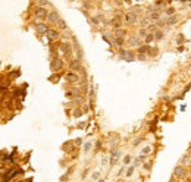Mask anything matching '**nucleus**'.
Segmentation results:
<instances>
[{"label":"nucleus","mask_w":191,"mask_h":182,"mask_svg":"<svg viewBox=\"0 0 191 182\" xmlns=\"http://www.w3.org/2000/svg\"><path fill=\"white\" fill-rule=\"evenodd\" d=\"M125 21H127L128 24H134V22H137V15L132 13V12H128V13L125 15Z\"/></svg>","instance_id":"obj_1"},{"label":"nucleus","mask_w":191,"mask_h":182,"mask_svg":"<svg viewBox=\"0 0 191 182\" xmlns=\"http://www.w3.org/2000/svg\"><path fill=\"white\" fill-rule=\"evenodd\" d=\"M184 173H185L184 167H181V166H179V167H176V169H175V175H176V176H184Z\"/></svg>","instance_id":"obj_2"},{"label":"nucleus","mask_w":191,"mask_h":182,"mask_svg":"<svg viewBox=\"0 0 191 182\" xmlns=\"http://www.w3.org/2000/svg\"><path fill=\"white\" fill-rule=\"evenodd\" d=\"M49 19H50V21H57V19H59V16H57V13H56V12H53V13H50V15H49Z\"/></svg>","instance_id":"obj_3"},{"label":"nucleus","mask_w":191,"mask_h":182,"mask_svg":"<svg viewBox=\"0 0 191 182\" xmlns=\"http://www.w3.org/2000/svg\"><path fill=\"white\" fill-rule=\"evenodd\" d=\"M112 25H113L115 28H119V27H121V22H119V18H115V19L112 21Z\"/></svg>","instance_id":"obj_4"},{"label":"nucleus","mask_w":191,"mask_h":182,"mask_svg":"<svg viewBox=\"0 0 191 182\" xmlns=\"http://www.w3.org/2000/svg\"><path fill=\"white\" fill-rule=\"evenodd\" d=\"M46 15H47V13H46V11H44V9H38V11H37V16H41V18H44Z\"/></svg>","instance_id":"obj_5"},{"label":"nucleus","mask_w":191,"mask_h":182,"mask_svg":"<svg viewBox=\"0 0 191 182\" xmlns=\"http://www.w3.org/2000/svg\"><path fill=\"white\" fill-rule=\"evenodd\" d=\"M154 34H156V35H153V38H156V40H160V38L163 37V32H162V31H156Z\"/></svg>","instance_id":"obj_6"},{"label":"nucleus","mask_w":191,"mask_h":182,"mask_svg":"<svg viewBox=\"0 0 191 182\" xmlns=\"http://www.w3.org/2000/svg\"><path fill=\"white\" fill-rule=\"evenodd\" d=\"M68 79H71V81H78V76L74 75V73H68Z\"/></svg>","instance_id":"obj_7"},{"label":"nucleus","mask_w":191,"mask_h":182,"mask_svg":"<svg viewBox=\"0 0 191 182\" xmlns=\"http://www.w3.org/2000/svg\"><path fill=\"white\" fill-rule=\"evenodd\" d=\"M49 35H50L52 38H57V32H56V31H49Z\"/></svg>","instance_id":"obj_8"},{"label":"nucleus","mask_w":191,"mask_h":182,"mask_svg":"<svg viewBox=\"0 0 191 182\" xmlns=\"http://www.w3.org/2000/svg\"><path fill=\"white\" fill-rule=\"evenodd\" d=\"M166 13H168V15H173V13H175V9H173V8H169V9L166 11Z\"/></svg>","instance_id":"obj_9"},{"label":"nucleus","mask_w":191,"mask_h":182,"mask_svg":"<svg viewBox=\"0 0 191 182\" xmlns=\"http://www.w3.org/2000/svg\"><path fill=\"white\" fill-rule=\"evenodd\" d=\"M146 41H147V43L153 41V35H147V37H146Z\"/></svg>","instance_id":"obj_10"},{"label":"nucleus","mask_w":191,"mask_h":182,"mask_svg":"<svg viewBox=\"0 0 191 182\" xmlns=\"http://www.w3.org/2000/svg\"><path fill=\"white\" fill-rule=\"evenodd\" d=\"M143 153H144V154H149V153H150V148H149V147H146V148L143 150Z\"/></svg>","instance_id":"obj_11"},{"label":"nucleus","mask_w":191,"mask_h":182,"mask_svg":"<svg viewBox=\"0 0 191 182\" xmlns=\"http://www.w3.org/2000/svg\"><path fill=\"white\" fill-rule=\"evenodd\" d=\"M132 172H134V167H129V169H128V172H127V175L129 176V175H131Z\"/></svg>","instance_id":"obj_12"},{"label":"nucleus","mask_w":191,"mask_h":182,"mask_svg":"<svg viewBox=\"0 0 191 182\" xmlns=\"http://www.w3.org/2000/svg\"><path fill=\"white\" fill-rule=\"evenodd\" d=\"M175 22H176L175 18H170V19H169V24H175Z\"/></svg>","instance_id":"obj_13"},{"label":"nucleus","mask_w":191,"mask_h":182,"mask_svg":"<svg viewBox=\"0 0 191 182\" xmlns=\"http://www.w3.org/2000/svg\"><path fill=\"white\" fill-rule=\"evenodd\" d=\"M59 22H60V27H62V28H65V27H66V24H65L63 21H59Z\"/></svg>","instance_id":"obj_14"},{"label":"nucleus","mask_w":191,"mask_h":182,"mask_svg":"<svg viewBox=\"0 0 191 182\" xmlns=\"http://www.w3.org/2000/svg\"><path fill=\"white\" fill-rule=\"evenodd\" d=\"M129 160H131V157H129V156H127V157H125V163H129Z\"/></svg>","instance_id":"obj_15"},{"label":"nucleus","mask_w":191,"mask_h":182,"mask_svg":"<svg viewBox=\"0 0 191 182\" xmlns=\"http://www.w3.org/2000/svg\"><path fill=\"white\" fill-rule=\"evenodd\" d=\"M146 50H147V47H141V49H140V51H141V53H144Z\"/></svg>","instance_id":"obj_16"}]
</instances>
